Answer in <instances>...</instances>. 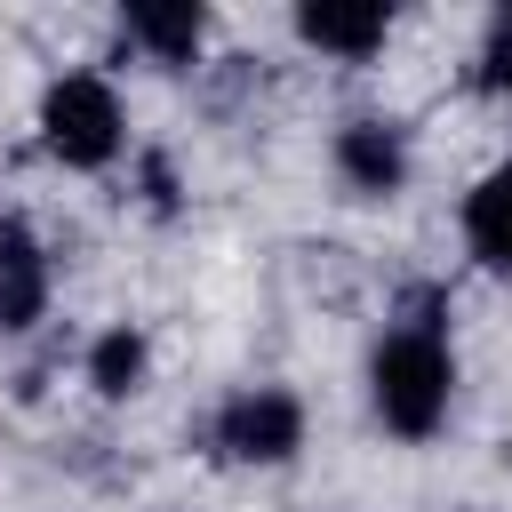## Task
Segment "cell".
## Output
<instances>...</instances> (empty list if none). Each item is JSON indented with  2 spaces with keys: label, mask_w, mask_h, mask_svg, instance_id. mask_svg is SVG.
I'll use <instances>...</instances> for the list:
<instances>
[{
  "label": "cell",
  "mask_w": 512,
  "mask_h": 512,
  "mask_svg": "<svg viewBox=\"0 0 512 512\" xmlns=\"http://www.w3.org/2000/svg\"><path fill=\"white\" fill-rule=\"evenodd\" d=\"M368 392H376V416H384L400 440L440 432L448 392H456V360H448V336H440V312H432V304L408 312V320L376 344V360H368Z\"/></svg>",
  "instance_id": "6da1fadb"
},
{
  "label": "cell",
  "mask_w": 512,
  "mask_h": 512,
  "mask_svg": "<svg viewBox=\"0 0 512 512\" xmlns=\"http://www.w3.org/2000/svg\"><path fill=\"white\" fill-rule=\"evenodd\" d=\"M40 136H48V152L64 168H104L120 152V96L96 72H64L40 96Z\"/></svg>",
  "instance_id": "7a4b0ae2"
},
{
  "label": "cell",
  "mask_w": 512,
  "mask_h": 512,
  "mask_svg": "<svg viewBox=\"0 0 512 512\" xmlns=\"http://www.w3.org/2000/svg\"><path fill=\"white\" fill-rule=\"evenodd\" d=\"M296 440H304V408L288 392H272V384L216 408V448L232 464H280V456H296Z\"/></svg>",
  "instance_id": "3957f363"
},
{
  "label": "cell",
  "mask_w": 512,
  "mask_h": 512,
  "mask_svg": "<svg viewBox=\"0 0 512 512\" xmlns=\"http://www.w3.org/2000/svg\"><path fill=\"white\" fill-rule=\"evenodd\" d=\"M336 168H344L352 192L384 200V192H400V176H408V144H400L392 120H352V128L336 136Z\"/></svg>",
  "instance_id": "277c9868"
},
{
  "label": "cell",
  "mask_w": 512,
  "mask_h": 512,
  "mask_svg": "<svg viewBox=\"0 0 512 512\" xmlns=\"http://www.w3.org/2000/svg\"><path fill=\"white\" fill-rule=\"evenodd\" d=\"M296 32L312 40V48H328V56H376L384 48V32H392V8H352V0H312V8H296Z\"/></svg>",
  "instance_id": "5b68a950"
},
{
  "label": "cell",
  "mask_w": 512,
  "mask_h": 512,
  "mask_svg": "<svg viewBox=\"0 0 512 512\" xmlns=\"http://www.w3.org/2000/svg\"><path fill=\"white\" fill-rule=\"evenodd\" d=\"M48 304V256L24 224H0V328H32Z\"/></svg>",
  "instance_id": "8992f818"
},
{
  "label": "cell",
  "mask_w": 512,
  "mask_h": 512,
  "mask_svg": "<svg viewBox=\"0 0 512 512\" xmlns=\"http://www.w3.org/2000/svg\"><path fill=\"white\" fill-rule=\"evenodd\" d=\"M464 240L488 272H512V160H496L464 200Z\"/></svg>",
  "instance_id": "52a82bcc"
},
{
  "label": "cell",
  "mask_w": 512,
  "mask_h": 512,
  "mask_svg": "<svg viewBox=\"0 0 512 512\" xmlns=\"http://www.w3.org/2000/svg\"><path fill=\"white\" fill-rule=\"evenodd\" d=\"M120 24H128V40L152 48L160 64H192V48H200V32H208V16H200L192 0H136Z\"/></svg>",
  "instance_id": "ba28073f"
},
{
  "label": "cell",
  "mask_w": 512,
  "mask_h": 512,
  "mask_svg": "<svg viewBox=\"0 0 512 512\" xmlns=\"http://www.w3.org/2000/svg\"><path fill=\"white\" fill-rule=\"evenodd\" d=\"M136 376H144V336H136V328L96 336V352H88V384H96L104 400H120V392H136Z\"/></svg>",
  "instance_id": "9c48e42d"
},
{
  "label": "cell",
  "mask_w": 512,
  "mask_h": 512,
  "mask_svg": "<svg viewBox=\"0 0 512 512\" xmlns=\"http://www.w3.org/2000/svg\"><path fill=\"white\" fill-rule=\"evenodd\" d=\"M480 80L488 88H512V8L488 24V40H480Z\"/></svg>",
  "instance_id": "30bf717a"
}]
</instances>
